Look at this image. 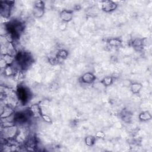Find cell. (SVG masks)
<instances>
[{"instance_id":"6da1fadb","label":"cell","mask_w":152,"mask_h":152,"mask_svg":"<svg viewBox=\"0 0 152 152\" xmlns=\"http://www.w3.org/2000/svg\"><path fill=\"white\" fill-rule=\"evenodd\" d=\"M5 139H14L17 138L19 134V130L17 125L14 124L4 126L3 133Z\"/></svg>"},{"instance_id":"7a4b0ae2","label":"cell","mask_w":152,"mask_h":152,"mask_svg":"<svg viewBox=\"0 0 152 152\" xmlns=\"http://www.w3.org/2000/svg\"><path fill=\"white\" fill-rule=\"evenodd\" d=\"M14 1H4L0 3V11L2 17L4 19H9L10 17L11 8L13 5Z\"/></svg>"},{"instance_id":"3957f363","label":"cell","mask_w":152,"mask_h":152,"mask_svg":"<svg viewBox=\"0 0 152 152\" xmlns=\"http://www.w3.org/2000/svg\"><path fill=\"white\" fill-rule=\"evenodd\" d=\"M117 6L118 5L114 1H104L102 5V9L105 12L109 13L114 11L117 8Z\"/></svg>"},{"instance_id":"277c9868","label":"cell","mask_w":152,"mask_h":152,"mask_svg":"<svg viewBox=\"0 0 152 152\" xmlns=\"http://www.w3.org/2000/svg\"><path fill=\"white\" fill-rule=\"evenodd\" d=\"M60 17L61 20L64 23H68L73 19V11L70 10H64L61 12L60 14Z\"/></svg>"},{"instance_id":"5b68a950","label":"cell","mask_w":152,"mask_h":152,"mask_svg":"<svg viewBox=\"0 0 152 152\" xmlns=\"http://www.w3.org/2000/svg\"><path fill=\"white\" fill-rule=\"evenodd\" d=\"M96 80L95 76L90 73V72H87V73H84L82 77H81V81L83 83L90 84L94 82Z\"/></svg>"},{"instance_id":"8992f818","label":"cell","mask_w":152,"mask_h":152,"mask_svg":"<svg viewBox=\"0 0 152 152\" xmlns=\"http://www.w3.org/2000/svg\"><path fill=\"white\" fill-rule=\"evenodd\" d=\"M30 111L31 114H33L34 116H39L41 117L42 112L41 108L37 105V104H34L30 107Z\"/></svg>"},{"instance_id":"52a82bcc","label":"cell","mask_w":152,"mask_h":152,"mask_svg":"<svg viewBox=\"0 0 152 152\" xmlns=\"http://www.w3.org/2000/svg\"><path fill=\"white\" fill-rule=\"evenodd\" d=\"M1 58L4 60L8 66L13 65L15 61V57L8 53H5L3 54Z\"/></svg>"},{"instance_id":"ba28073f","label":"cell","mask_w":152,"mask_h":152,"mask_svg":"<svg viewBox=\"0 0 152 152\" xmlns=\"http://www.w3.org/2000/svg\"><path fill=\"white\" fill-rule=\"evenodd\" d=\"M4 70V74L5 76L7 77H10L14 76L15 73H16V71H18L14 68V67L13 65L11 66H7Z\"/></svg>"},{"instance_id":"9c48e42d","label":"cell","mask_w":152,"mask_h":152,"mask_svg":"<svg viewBox=\"0 0 152 152\" xmlns=\"http://www.w3.org/2000/svg\"><path fill=\"white\" fill-rule=\"evenodd\" d=\"M142 88V84L139 83H133L130 84L131 91L134 94H137L138 93H139Z\"/></svg>"},{"instance_id":"30bf717a","label":"cell","mask_w":152,"mask_h":152,"mask_svg":"<svg viewBox=\"0 0 152 152\" xmlns=\"http://www.w3.org/2000/svg\"><path fill=\"white\" fill-rule=\"evenodd\" d=\"M44 9H42V8H38L33 6V15L36 18L42 17L44 14Z\"/></svg>"},{"instance_id":"8fae6325","label":"cell","mask_w":152,"mask_h":152,"mask_svg":"<svg viewBox=\"0 0 152 152\" xmlns=\"http://www.w3.org/2000/svg\"><path fill=\"white\" fill-rule=\"evenodd\" d=\"M108 43L109 45V46L113 47H119L122 45V41L119 39L117 38L110 39L108 41Z\"/></svg>"},{"instance_id":"7c38bea8","label":"cell","mask_w":152,"mask_h":152,"mask_svg":"<svg viewBox=\"0 0 152 152\" xmlns=\"http://www.w3.org/2000/svg\"><path fill=\"white\" fill-rule=\"evenodd\" d=\"M139 119L142 121H147L151 119V115L148 111H144L140 114Z\"/></svg>"},{"instance_id":"4fadbf2b","label":"cell","mask_w":152,"mask_h":152,"mask_svg":"<svg viewBox=\"0 0 152 152\" xmlns=\"http://www.w3.org/2000/svg\"><path fill=\"white\" fill-rule=\"evenodd\" d=\"M114 78L112 76H106L105 77H104V78L102 80V81L101 82V83L105 87H108L110 86L113 83Z\"/></svg>"},{"instance_id":"5bb4252c","label":"cell","mask_w":152,"mask_h":152,"mask_svg":"<svg viewBox=\"0 0 152 152\" xmlns=\"http://www.w3.org/2000/svg\"><path fill=\"white\" fill-rule=\"evenodd\" d=\"M84 141L87 146H92L95 143L96 137H94V136L92 135H88L85 138Z\"/></svg>"},{"instance_id":"9a60e30c","label":"cell","mask_w":152,"mask_h":152,"mask_svg":"<svg viewBox=\"0 0 152 152\" xmlns=\"http://www.w3.org/2000/svg\"><path fill=\"white\" fill-rule=\"evenodd\" d=\"M68 56V52L64 50H60L57 54V57L61 58L62 59H65Z\"/></svg>"},{"instance_id":"2e32d148","label":"cell","mask_w":152,"mask_h":152,"mask_svg":"<svg viewBox=\"0 0 152 152\" xmlns=\"http://www.w3.org/2000/svg\"><path fill=\"white\" fill-rule=\"evenodd\" d=\"M122 116V118L125 122H129V120L131 119V115L129 112H124Z\"/></svg>"},{"instance_id":"e0dca14e","label":"cell","mask_w":152,"mask_h":152,"mask_svg":"<svg viewBox=\"0 0 152 152\" xmlns=\"http://www.w3.org/2000/svg\"><path fill=\"white\" fill-rule=\"evenodd\" d=\"M143 41L140 39H135L133 41V45L135 48H140L141 46H143Z\"/></svg>"},{"instance_id":"ac0fdd59","label":"cell","mask_w":152,"mask_h":152,"mask_svg":"<svg viewBox=\"0 0 152 152\" xmlns=\"http://www.w3.org/2000/svg\"><path fill=\"white\" fill-rule=\"evenodd\" d=\"M41 117L43 119V120H44V121L46 122V123H51L52 122V119L51 118V117L50 116H48V115H46V114H42L41 115Z\"/></svg>"},{"instance_id":"d6986e66","label":"cell","mask_w":152,"mask_h":152,"mask_svg":"<svg viewBox=\"0 0 152 152\" xmlns=\"http://www.w3.org/2000/svg\"><path fill=\"white\" fill-rule=\"evenodd\" d=\"M95 137L96 138H99V139L104 138L105 137V133L102 131H98L97 132L96 134Z\"/></svg>"},{"instance_id":"ffe728a7","label":"cell","mask_w":152,"mask_h":152,"mask_svg":"<svg viewBox=\"0 0 152 152\" xmlns=\"http://www.w3.org/2000/svg\"><path fill=\"white\" fill-rule=\"evenodd\" d=\"M7 64L6 62L3 60L2 58H1V62H0V66H1V69H4L7 66Z\"/></svg>"}]
</instances>
